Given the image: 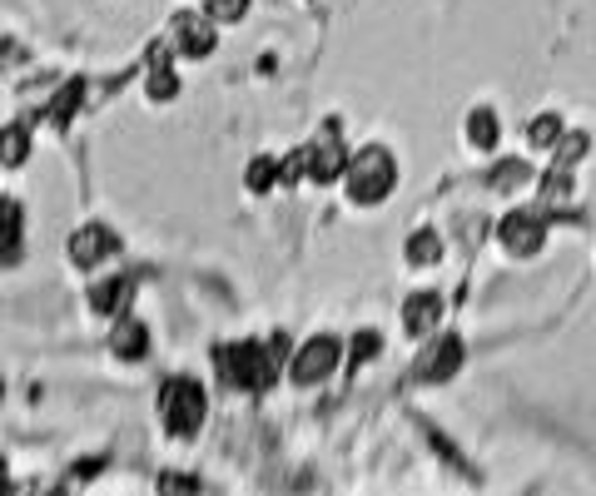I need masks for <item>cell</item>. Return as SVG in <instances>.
<instances>
[{
  "instance_id": "6da1fadb",
  "label": "cell",
  "mask_w": 596,
  "mask_h": 496,
  "mask_svg": "<svg viewBox=\"0 0 596 496\" xmlns=\"http://www.w3.org/2000/svg\"><path fill=\"white\" fill-rule=\"evenodd\" d=\"M284 358H289V338H284V333H274L269 343L239 338V343L214 348V368H219V377H224L229 387H244V392H264V387L274 382V372L284 368Z\"/></svg>"
},
{
  "instance_id": "7a4b0ae2",
  "label": "cell",
  "mask_w": 596,
  "mask_h": 496,
  "mask_svg": "<svg viewBox=\"0 0 596 496\" xmlns=\"http://www.w3.org/2000/svg\"><path fill=\"white\" fill-rule=\"evenodd\" d=\"M393 179H398V164H393V154H388L383 144L358 149V154L348 159V169H343V189H348V199L363 204V209L383 204V199L393 194Z\"/></svg>"
},
{
  "instance_id": "3957f363",
  "label": "cell",
  "mask_w": 596,
  "mask_h": 496,
  "mask_svg": "<svg viewBox=\"0 0 596 496\" xmlns=\"http://www.w3.org/2000/svg\"><path fill=\"white\" fill-rule=\"evenodd\" d=\"M159 417H164V432L174 442H189L204 422V387L194 377H169L159 387Z\"/></svg>"
},
{
  "instance_id": "277c9868",
  "label": "cell",
  "mask_w": 596,
  "mask_h": 496,
  "mask_svg": "<svg viewBox=\"0 0 596 496\" xmlns=\"http://www.w3.org/2000/svg\"><path fill=\"white\" fill-rule=\"evenodd\" d=\"M343 353H348L343 338H333V333H313L294 358H289V377H294L298 387H313V382H323V377L338 372V358H343Z\"/></svg>"
},
{
  "instance_id": "5b68a950",
  "label": "cell",
  "mask_w": 596,
  "mask_h": 496,
  "mask_svg": "<svg viewBox=\"0 0 596 496\" xmlns=\"http://www.w3.org/2000/svg\"><path fill=\"white\" fill-rule=\"evenodd\" d=\"M547 239V224L537 209H512L502 224H497V244L507 258H537V248Z\"/></svg>"
},
{
  "instance_id": "8992f818",
  "label": "cell",
  "mask_w": 596,
  "mask_h": 496,
  "mask_svg": "<svg viewBox=\"0 0 596 496\" xmlns=\"http://www.w3.org/2000/svg\"><path fill=\"white\" fill-rule=\"evenodd\" d=\"M169 35H174V50H179V55H189V60H204V55L214 50V40H219V25H214L204 10H179Z\"/></svg>"
},
{
  "instance_id": "52a82bcc",
  "label": "cell",
  "mask_w": 596,
  "mask_h": 496,
  "mask_svg": "<svg viewBox=\"0 0 596 496\" xmlns=\"http://www.w3.org/2000/svg\"><path fill=\"white\" fill-rule=\"evenodd\" d=\"M115 248H120V239H115L105 224H85V229L70 239V258H75V268L95 273V268H105V263L115 258Z\"/></svg>"
},
{
  "instance_id": "ba28073f",
  "label": "cell",
  "mask_w": 596,
  "mask_h": 496,
  "mask_svg": "<svg viewBox=\"0 0 596 496\" xmlns=\"http://www.w3.org/2000/svg\"><path fill=\"white\" fill-rule=\"evenodd\" d=\"M343 169H348V154L338 139H308V179L313 184H333V179H343Z\"/></svg>"
},
{
  "instance_id": "9c48e42d",
  "label": "cell",
  "mask_w": 596,
  "mask_h": 496,
  "mask_svg": "<svg viewBox=\"0 0 596 496\" xmlns=\"http://www.w3.org/2000/svg\"><path fill=\"white\" fill-rule=\"evenodd\" d=\"M457 363H462V343L457 338H428V353L418 358V377L423 382H443V377H452L457 372Z\"/></svg>"
},
{
  "instance_id": "30bf717a",
  "label": "cell",
  "mask_w": 596,
  "mask_h": 496,
  "mask_svg": "<svg viewBox=\"0 0 596 496\" xmlns=\"http://www.w3.org/2000/svg\"><path fill=\"white\" fill-rule=\"evenodd\" d=\"M438 318H443V298H438V293H413L408 308H403V328H408L413 338H433Z\"/></svg>"
},
{
  "instance_id": "8fae6325",
  "label": "cell",
  "mask_w": 596,
  "mask_h": 496,
  "mask_svg": "<svg viewBox=\"0 0 596 496\" xmlns=\"http://www.w3.org/2000/svg\"><path fill=\"white\" fill-rule=\"evenodd\" d=\"M110 353H115L120 363H140L149 353V328L140 318H120L115 333H110Z\"/></svg>"
},
{
  "instance_id": "7c38bea8",
  "label": "cell",
  "mask_w": 596,
  "mask_h": 496,
  "mask_svg": "<svg viewBox=\"0 0 596 496\" xmlns=\"http://www.w3.org/2000/svg\"><path fill=\"white\" fill-rule=\"evenodd\" d=\"M20 253H25V239H20V204H15V199H0V263L10 268Z\"/></svg>"
},
{
  "instance_id": "4fadbf2b",
  "label": "cell",
  "mask_w": 596,
  "mask_h": 496,
  "mask_svg": "<svg viewBox=\"0 0 596 496\" xmlns=\"http://www.w3.org/2000/svg\"><path fill=\"white\" fill-rule=\"evenodd\" d=\"M467 139H472L477 149H497V139H502V120H497L492 105H477V110L467 115Z\"/></svg>"
},
{
  "instance_id": "5bb4252c",
  "label": "cell",
  "mask_w": 596,
  "mask_h": 496,
  "mask_svg": "<svg viewBox=\"0 0 596 496\" xmlns=\"http://www.w3.org/2000/svg\"><path fill=\"white\" fill-rule=\"evenodd\" d=\"M130 278H110V283H95V293H90V308L95 313H125V303H130Z\"/></svg>"
},
{
  "instance_id": "9a60e30c",
  "label": "cell",
  "mask_w": 596,
  "mask_h": 496,
  "mask_svg": "<svg viewBox=\"0 0 596 496\" xmlns=\"http://www.w3.org/2000/svg\"><path fill=\"white\" fill-rule=\"evenodd\" d=\"M30 159V129L25 124H5L0 129V164L5 169H20Z\"/></svg>"
},
{
  "instance_id": "2e32d148",
  "label": "cell",
  "mask_w": 596,
  "mask_h": 496,
  "mask_svg": "<svg viewBox=\"0 0 596 496\" xmlns=\"http://www.w3.org/2000/svg\"><path fill=\"white\" fill-rule=\"evenodd\" d=\"M145 95L154 100V105H164V100H174V95H179V70H174L169 60H154V65H149Z\"/></svg>"
},
{
  "instance_id": "e0dca14e",
  "label": "cell",
  "mask_w": 596,
  "mask_h": 496,
  "mask_svg": "<svg viewBox=\"0 0 596 496\" xmlns=\"http://www.w3.org/2000/svg\"><path fill=\"white\" fill-rule=\"evenodd\" d=\"M443 258V239H438V229H418L413 239H408V263H438Z\"/></svg>"
},
{
  "instance_id": "ac0fdd59",
  "label": "cell",
  "mask_w": 596,
  "mask_h": 496,
  "mask_svg": "<svg viewBox=\"0 0 596 496\" xmlns=\"http://www.w3.org/2000/svg\"><path fill=\"white\" fill-rule=\"evenodd\" d=\"M199 10L214 20V25H239L249 15V0H199Z\"/></svg>"
},
{
  "instance_id": "d6986e66",
  "label": "cell",
  "mask_w": 596,
  "mask_h": 496,
  "mask_svg": "<svg viewBox=\"0 0 596 496\" xmlns=\"http://www.w3.org/2000/svg\"><path fill=\"white\" fill-rule=\"evenodd\" d=\"M527 139H532V149H557V139H567V129L557 115H542V120L527 124Z\"/></svg>"
},
{
  "instance_id": "ffe728a7",
  "label": "cell",
  "mask_w": 596,
  "mask_h": 496,
  "mask_svg": "<svg viewBox=\"0 0 596 496\" xmlns=\"http://www.w3.org/2000/svg\"><path fill=\"white\" fill-rule=\"evenodd\" d=\"M348 348V368H363L373 353H383V338L373 333V328H363V333H353V343H343Z\"/></svg>"
},
{
  "instance_id": "44dd1931",
  "label": "cell",
  "mask_w": 596,
  "mask_h": 496,
  "mask_svg": "<svg viewBox=\"0 0 596 496\" xmlns=\"http://www.w3.org/2000/svg\"><path fill=\"white\" fill-rule=\"evenodd\" d=\"M244 184H249V189H259V194H264V189H274V184H279V159H254Z\"/></svg>"
},
{
  "instance_id": "7402d4cb",
  "label": "cell",
  "mask_w": 596,
  "mask_h": 496,
  "mask_svg": "<svg viewBox=\"0 0 596 496\" xmlns=\"http://www.w3.org/2000/svg\"><path fill=\"white\" fill-rule=\"evenodd\" d=\"M0 487H5V472H0Z\"/></svg>"
},
{
  "instance_id": "603a6c76",
  "label": "cell",
  "mask_w": 596,
  "mask_h": 496,
  "mask_svg": "<svg viewBox=\"0 0 596 496\" xmlns=\"http://www.w3.org/2000/svg\"><path fill=\"white\" fill-rule=\"evenodd\" d=\"M0 392H5V387H0Z\"/></svg>"
}]
</instances>
